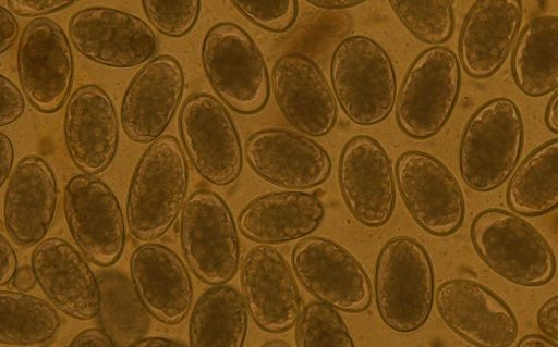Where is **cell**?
<instances>
[{"instance_id":"2e32d148","label":"cell","mask_w":558,"mask_h":347,"mask_svg":"<svg viewBox=\"0 0 558 347\" xmlns=\"http://www.w3.org/2000/svg\"><path fill=\"white\" fill-rule=\"evenodd\" d=\"M244 154L251 170L274 186L313 189L328 182L329 152L312 137L288 129H263L247 137Z\"/></svg>"},{"instance_id":"83f0119b","label":"cell","mask_w":558,"mask_h":347,"mask_svg":"<svg viewBox=\"0 0 558 347\" xmlns=\"http://www.w3.org/2000/svg\"><path fill=\"white\" fill-rule=\"evenodd\" d=\"M247 327L248 310L240 290L213 286L192 309L190 347H244Z\"/></svg>"},{"instance_id":"d6986e66","label":"cell","mask_w":558,"mask_h":347,"mask_svg":"<svg viewBox=\"0 0 558 347\" xmlns=\"http://www.w3.org/2000/svg\"><path fill=\"white\" fill-rule=\"evenodd\" d=\"M438 312L457 336L476 347H511L520 324L509 305L481 283L453 280L436 293Z\"/></svg>"},{"instance_id":"74e56055","label":"cell","mask_w":558,"mask_h":347,"mask_svg":"<svg viewBox=\"0 0 558 347\" xmlns=\"http://www.w3.org/2000/svg\"><path fill=\"white\" fill-rule=\"evenodd\" d=\"M537 325L544 336L558 343V295L542 305Z\"/></svg>"},{"instance_id":"e575fe53","label":"cell","mask_w":558,"mask_h":347,"mask_svg":"<svg viewBox=\"0 0 558 347\" xmlns=\"http://www.w3.org/2000/svg\"><path fill=\"white\" fill-rule=\"evenodd\" d=\"M232 7L248 22L260 27L262 30L284 34L294 26L299 18L300 3L298 0H274V2H239L233 0Z\"/></svg>"},{"instance_id":"cb8c5ba5","label":"cell","mask_w":558,"mask_h":347,"mask_svg":"<svg viewBox=\"0 0 558 347\" xmlns=\"http://www.w3.org/2000/svg\"><path fill=\"white\" fill-rule=\"evenodd\" d=\"M38 285L53 307L77 321L99 317L101 294L86 257L60 238L36 246L32 257Z\"/></svg>"},{"instance_id":"d6a6232c","label":"cell","mask_w":558,"mask_h":347,"mask_svg":"<svg viewBox=\"0 0 558 347\" xmlns=\"http://www.w3.org/2000/svg\"><path fill=\"white\" fill-rule=\"evenodd\" d=\"M298 347H355L343 318L329 305L313 301L301 311L296 323Z\"/></svg>"},{"instance_id":"f1b7e54d","label":"cell","mask_w":558,"mask_h":347,"mask_svg":"<svg viewBox=\"0 0 558 347\" xmlns=\"http://www.w3.org/2000/svg\"><path fill=\"white\" fill-rule=\"evenodd\" d=\"M511 212L547 215L558 208V138L536 148L511 175L506 194Z\"/></svg>"},{"instance_id":"5b68a950","label":"cell","mask_w":558,"mask_h":347,"mask_svg":"<svg viewBox=\"0 0 558 347\" xmlns=\"http://www.w3.org/2000/svg\"><path fill=\"white\" fill-rule=\"evenodd\" d=\"M474 251L495 273L524 287L549 284L557 260L549 241L523 216L488 208L470 228Z\"/></svg>"},{"instance_id":"ffe728a7","label":"cell","mask_w":558,"mask_h":347,"mask_svg":"<svg viewBox=\"0 0 558 347\" xmlns=\"http://www.w3.org/2000/svg\"><path fill=\"white\" fill-rule=\"evenodd\" d=\"M185 74L173 55L146 63L130 83L121 106L125 135L136 144H153L163 136L183 99Z\"/></svg>"},{"instance_id":"1f68e13d","label":"cell","mask_w":558,"mask_h":347,"mask_svg":"<svg viewBox=\"0 0 558 347\" xmlns=\"http://www.w3.org/2000/svg\"><path fill=\"white\" fill-rule=\"evenodd\" d=\"M389 5L407 29L423 44L441 47L453 36L456 20L450 0H392Z\"/></svg>"},{"instance_id":"f546056e","label":"cell","mask_w":558,"mask_h":347,"mask_svg":"<svg viewBox=\"0 0 558 347\" xmlns=\"http://www.w3.org/2000/svg\"><path fill=\"white\" fill-rule=\"evenodd\" d=\"M0 342L12 346H39L61 330V315L52 303L29 294L0 293Z\"/></svg>"},{"instance_id":"7402d4cb","label":"cell","mask_w":558,"mask_h":347,"mask_svg":"<svg viewBox=\"0 0 558 347\" xmlns=\"http://www.w3.org/2000/svg\"><path fill=\"white\" fill-rule=\"evenodd\" d=\"M59 206V183L47 160L23 158L13 170L4 200V225L12 243L35 247L45 241Z\"/></svg>"},{"instance_id":"bcb514c9","label":"cell","mask_w":558,"mask_h":347,"mask_svg":"<svg viewBox=\"0 0 558 347\" xmlns=\"http://www.w3.org/2000/svg\"><path fill=\"white\" fill-rule=\"evenodd\" d=\"M518 347H558V343L546 336L533 333V335L524 336L518 344Z\"/></svg>"},{"instance_id":"4dcf8cb0","label":"cell","mask_w":558,"mask_h":347,"mask_svg":"<svg viewBox=\"0 0 558 347\" xmlns=\"http://www.w3.org/2000/svg\"><path fill=\"white\" fill-rule=\"evenodd\" d=\"M99 321L107 335L118 347H130L145 338L150 326V313L133 282L119 273H106L99 277Z\"/></svg>"},{"instance_id":"7a4b0ae2","label":"cell","mask_w":558,"mask_h":347,"mask_svg":"<svg viewBox=\"0 0 558 347\" xmlns=\"http://www.w3.org/2000/svg\"><path fill=\"white\" fill-rule=\"evenodd\" d=\"M524 147L521 110L508 97L483 103L470 117L460 140L458 160L465 185L493 191L518 169Z\"/></svg>"},{"instance_id":"9a60e30c","label":"cell","mask_w":558,"mask_h":347,"mask_svg":"<svg viewBox=\"0 0 558 347\" xmlns=\"http://www.w3.org/2000/svg\"><path fill=\"white\" fill-rule=\"evenodd\" d=\"M69 37L82 55L109 67L142 65L158 48V38L145 21L104 7L76 12L69 22Z\"/></svg>"},{"instance_id":"4316f807","label":"cell","mask_w":558,"mask_h":347,"mask_svg":"<svg viewBox=\"0 0 558 347\" xmlns=\"http://www.w3.org/2000/svg\"><path fill=\"white\" fill-rule=\"evenodd\" d=\"M515 86L529 97L558 88V17L541 16L527 23L515 41L511 59Z\"/></svg>"},{"instance_id":"60d3db41","label":"cell","mask_w":558,"mask_h":347,"mask_svg":"<svg viewBox=\"0 0 558 347\" xmlns=\"http://www.w3.org/2000/svg\"><path fill=\"white\" fill-rule=\"evenodd\" d=\"M69 347H118L101 329H89L80 333Z\"/></svg>"},{"instance_id":"4fadbf2b","label":"cell","mask_w":558,"mask_h":347,"mask_svg":"<svg viewBox=\"0 0 558 347\" xmlns=\"http://www.w3.org/2000/svg\"><path fill=\"white\" fill-rule=\"evenodd\" d=\"M64 214L74 241L96 267L110 268L125 247V225L116 193L99 177L78 174L64 189Z\"/></svg>"},{"instance_id":"8fae6325","label":"cell","mask_w":558,"mask_h":347,"mask_svg":"<svg viewBox=\"0 0 558 347\" xmlns=\"http://www.w3.org/2000/svg\"><path fill=\"white\" fill-rule=\"evenodd\" d=\"M19 78L27 101L41 114L60 111L73 89L75 62L61 25L50 18L26 24L17 51Z\"/></svg>"},{"instance_id":"ac0fdd59","label":"cell","mask_w":558,"mask_h":347,"mask_svg":"<svg viewBox=\"0 0 558 347\" xmlns=\"http://www.w3.org/2000/svg\"><path fill=\"white\" fill-rule=\"evenodd\" d=\"M271 87L283 117L300 134L323 137L337 126V97L310 55L300 52L282 55L274 66Z\"/></svg>"},{"instance_id":"ba28073f","label":"cell","mask_w":558,"mask_h":347,"mask_svg":"<svg viewBox=\"0 0 558 347\" xmlns=\"http://www.w3.org/2000/svg\"><path fill=\"white\" fill-rule=\"evenodd\" d=\"M239 225L219 194H191L180 219V241L192 273L204 284L227 285L241 268Z\"/></svg>"},{"instance_id":"7bdbcfd3","label":"cell","mask_w":558,"mask_h":347,"mask_svg":"<svg viewBox=\"0 0 558 347\" xmlns=\"http://www.w3.org/2000/svg\"><path fill=\"white\" fill-rule=\"evenodd\" d=\"M11 283L17 293L27 294L32 293L38 282L33 267L25 265L20 268Z\"/></svg>"},{"instance_id":"8992f818","label":"cell","mask_w":558,"mask_h":347,"mask_svg":"<svg viewBox=\"0 0 558 347\" xmlns=\"http://www.w3.org/2000/svg\"><path fill=\"white\" fill-rule=\"evenodd\" d=\"M204 72L219 100L235 113L256 115L270 100L267 61L242 26L221 22L209 29L202 48Z\"/></svg>"},{"instance_id":"30bf717a","label":"cell","mask_w":558,"mask_h":347,"mask_svg":"<svg viewBox=\"0 0 558 347\" xmlns=\"http://www.w3.org/2000/svg\"><path fill=\"white\" fill-rule=\"evenodd\" d=\"M396 179L404 206L428 234L445 238L462 227L464 193L439 159L422 150L404 151L396 163Z\"/></svg>"},{"instance_id":"e0dca14e","label":"cell","mask_w":558,"mask_h":347,"mask_svg":"<svg viewBox=\"0 0 558 347\" xmlns=\"http://www.w3.org/2000/svg\"><path fill=\"white\" fill-rule=\"evenodd\" d=\"M287 259L270 245L251 248L242 261L241 285L248 314L264 332L281 335L298 323L302 298Z\"/></svg>"},{"instance_id":"603a6c76","label":"cell","mask_w":558,"mask_h":347,"mask_svg":"<svg viewBox=\"0 0 558 347\" xmlns=\"http://www.w3.org/2000/svg\"><path fill=\"white\" fill-rule=\"evenodd\" d=\"M523 20L521 0H478L465 17L458 59L466 75L486 79L507 62Z\"/></svg>"},{"instance_id":"f35d334b","label":"cell","mask_w":558,"mask_h":347,"mask_svg":"<svg viewBox=\"0 0 558 347\" xmlns=\"http://www.w3.org/2000/svg\"><path fill=\"white\" fill-rule=\"evenodd\" d=\"M0 285L11 283L19 271V261L15 249L10 245L4 234H0Z\"/></svg>"},{"instance_id":"ab89813d","label":"cell","mask_w":558,"mask_h":347,"mask_svg":"<svg viewBox=\"0 0 558 347\" xmlns=\"http://www.w3.org/2000/svg\"><path fill=\"white\" fill-rule=\"evenodd\" d=\"M0 33H2V44H0V53H5L15 45L19 38L20 25L12 12L0 7Z\"/></svg>"},{"instance_id":"5bb4252c","label":"cell","mask_w":558,"mask_h":347,"mask_svg":"<svg viewBox=\"0 0 558 347\" xmlns=\"http://www.w3.org/2000/svg\"><path fill=\"white\" fill-rule=\"evenodd\" d=\"M339 184L348 211L360 224L380 228L392 219L397 205L396 173L388 152L374 137L357 135L344 145Z\"/></svg>"},{"instance_id":"52a82bcc","label":"cell","mask_w":558,"mask_h":347,"mask_svg":"<svg viewBox=\"0 0 558 347\" xmlns=\"http://www.w3.org/2000/svg\"><path fill=\"white\" fill-rule=\"evenodd\" d=\"M462 89V65L448 47H430L416 55L398 92L400 131L416 141L439 134L450 121Z\"/></svg>"},{"instance_id":"d4e9b609","label":"cell","mask_w":558,"mask_h":347,"mask_svg":"<svg viewBox=\"0 0 558 347\" xmlns=\"http://www.w3.org/2000/svg\"><path fill=\"white\" fill-rule=\"evenodd\" d=\"M132 282L145 308L166 325L184 322L193 303L190 272L171 248L148 243L131 258Z\"/></svg>"},{"instance_id":"8d00e7d4","label":"cell","mask_w":558,"mask_h":347,"mask_svg":"<svg viewBox=\"0 0 558 347\" xmlns=\"http://www.w3.org/2000/svg\"><path fill=\"white\" fill-rule=\"evenodd\" d=\"M0 88H2V115H0V127L4 128L21 119L25 109V100L22 91L16 85L0 76Z\"/></svg>"},{"instance_id":"7c38bea8","label":"cell","mask_w":558,"mask_h":347,"mask_svg":"<svg viewBox=\"0 0 558 347\" xmlns=\"http://www.w3.org/2000/svg\"><path fill=\"white\" fill-rule=\"evenodd\" d=\"M291 262L298 281L318 301L345 313L371 308L373 288L366 270L337 241L304 238L292 251Z\"/></svg>"},{"instance_id":"b9f144b4","label":"cell","mask_w":558,"mask_h":347,"mask_svg":"<svg viewBox=\"0 0 558 347\" xmlns=\"http://www.w3.org/2000/svg\"><path fill=\"white\" fill-rule=\"evenodd\" d=\"M0 149H2V161H0V186H4L10 178L15 160V149L12 141L4 133L0 134Z\"/></svg>"},{"instance_id":"3957f363","label":"cell","mask_w":558,"mask_h":347,"mask_svg":"<svg viewBox=\"0 0 558 347\" xmlns=\"http://www.w3.org/2000/svg\"><path fill=\"white\" fill-rule=\"evenodd\" d=\"M331 86L349 120L375 126L392 113L398 97L396 69L388 52L364 35L344 38L330 63Z\"/></svg>"},{"instance_id":"44dd1931","label":"cell","mask_w":558,"mask_h":347,"mask_svg":"<svg viewBox=\"0 0 558 347\" xmlns=\"http://www.w3.org/2000/svg\"><path fill=\"white\" fill-rule=\"evenodd\" d=\"M119 119L113 101L99 86L78 88L66 104L64 142L70 160L82 174H102L119 149Z\"/></svg>"},{"instance_id":"6da1fadb","label":"cell","mask_w":558,"mask_h":347,"mask_svg":"<svg viewBox=\"0 0 558 347\" xmlns=\"http://www.w3.org/2000/svg\"><path fill=\"white\" fill-rule=\"evenodd\" d=\"M190 173L183 148L172 135L149 145L131 179L128 222L133 237L151 243L174 225L189 200Z\"/></svg>"},{"instance_id":"836d02e7","label":"cell","mask_w":558,"mask_h":347,"mask_svg":"<svg viewBox=\"0 0 558 347\" xmlns=\"http://www.w3.org/2000/svg\"><path fill=\"white\" fill-rule=\"evenodd\" d=\"M143 8L147 18L159 33L167 37L181 38L190 34L197 24L202 3L198 0H186V2L144 0Z\"/></svg>"},{"instance_id":"ee69618b","label":"cell","mask_w":558,"mask_h":347,"mask_svg":"<svg viewBox=\"0 0 558 347\" xmlns=\"http://www.w3.org/2000/svg\"><path fill=\"white\" fill-rule=\"evenodd\" d=\"M364 3L360 0H308V4L325 10H347Z\"/></svg>"},{"instance_id":"d590c367","label":"cell","mask_w":558,"mask_h":347,"mask_svg":"<svg viewBox=\"0 0 558 347\" xmlns=\"http://www.w3.org/2000/svg\"><path fill=\"white\" fill-rule=\"evenodd\" d=\"M75 2L66 0H9L8 7L12 13L24 18H41L52 13L73 7Z\"/></svg>"},{"instance_id":"277c9868","label":"cell","mask_w":558,"mask_h":347,"mask_svg":"<svg viewBox=\"0 0 558 347\" xmlns=\"http://www.w3.org/2000/svg\"><path fill=\"white\" fill-rule=\"evenodd\" d=\"M375 298L383 322L395 332L421 330L434 310L435 269L426 248L410 237L390 239L375 265Z\"/></svg>"},{"instance_id":"484cf974","label":"cell","mask_w":558,"mask_h":347,"mask_svg":"<svg viewBox=\"0 0 558 347\" xmlns=\"http://www.w3.org/2000/svg\"><path fill=\"white\" fill-rule=\"evenodd\" d=\"M325 215L323 201L313 194L271 191L247 203L236 225L250 241L271 246L308 238L323 225Z\"/></svg>"},{"instance_id":"7dc6e473","label":"cell","mask_w":558,"mask_h":347,"mask_svg":"<svg viewBox=\"0 0 558 347\" xmlns=\"http://www.w3.org/2000/svg\"><path fill=\"white\" fill-rule=\"evenodd\" d=\"M130 347H186L183 344H180L173 339L161 338V337H150L143 338L135 342Z\"/></svg>"},{"instance_id":"9c48e42d","label":"cell","mask_w":558,"mask_h":347,"mask_svg":"<svg viewBox=\"0 0 558 347\" xmlns=\"http://www.w3.org/2000/svg\"><path fill=\"white\" fill-rule=\"evenodd\" d=\"M181 141L194 169L207 183L227 187L240 178L243 147L228 108L217 97L194 94L179 115Z\"/></svg>"},{"instance_id":"c3c4849f","label":"cell","mask_w":558,"mask_h":347,"mask_svg":"<svg viewBox=\"0 0 558 347\" xmlns=\"http://www.w3.org/2000/svg\"><path fill=\"white\" fill-rule=\"evenodd\" d=\"M260 347H291V346L283 340H270L268 343H265Z\"/></svg>"},{"instance_id":"f6af8a7d","label":"cell","mask_w":558,"mask_h":347,"mask_svg":"<svg viewBox=\"0 0 558 347\" xmlns=\"http://www.w3.org/2000/svg\"><path fill=\"white\" fill-rule=\"evenodd\" d=\"M547 128L554 134L558 135V88L553 94L551 99L546 109V115H544Z\"/></svg>"}]
</instances>
